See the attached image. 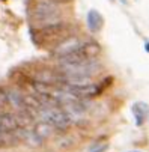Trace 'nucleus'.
I'll return each instance as SVG.
<instances>
[{
	"label": "nucleus",
	"mask_w": 149,
	"mask_h": 152,
	"mask_svg": "<svg viewBox=\"0 0 149 152\" xmlns=\"http://www.w3.org/2000/svg\"><path fill=\"white\" fill-rule=\"evenodd\" d=\"M72 35H75L72 24L66 20H62V21H57V23L36 29V36H38L36 42L39 45H45L47 48L53 50L60 42H63Z\"/></svg>",
	"instance_id": "f03ea898"
},
{
	"label": "nucleus",
	"mask_w": 149,
	"mask_h": 152,
	"mask_svg": "<svg viewBox=\"0 0 149 152\" xmlns=\"http://www.w3.org/2000/svg\"><path fill=\"white\" fill-rule=\"evenodd\" d=\"M121 2H122L123 5H128V0H121Z\"/></svg>",
	"instance_id": "9b49d317"
},
{
	"label": "nucleus",
	"mask_w": 149,
	"mask_h": 152,
	"mask_svg": "<svg viewBox=\"0 0 149 152\" xmlns=\"http://www.w3.org/2000/svg\"><path fill=\"white\" fill-rule=\"evenodd\" d=\"M54 2H59V3H63V5H65V3H69V2H72V0H54Z\"/></svg>",
	"instance_id": "1a4fd4ad"
},
{
	"label": "nucleus",
	"mask_w": 149,
	"mask_h": 152,
	"mask_svg": "<svg viewBox=\"0 0 149 152\" xmlns=\"http://www.w3.org/2000/svg\"><path fill=\"white\" fill-rule=\"evenodd\" d=\"M133 115L136 126H143L149 118V105L143 101H137L133 104Z\"/></svg>",
	"instance_id": "39448f33"
},
{
	"label": "nucleus",
	"mask_w": 149,
	"mask_h": 152,
	"mask_svg": "<svg viewBox=\"0 0 149 152\" xmlns=\"http://www.w3.org/2000/svg\"><path fill=\"white\" fill-rule=\"evenodd\" d=\"M109 148H110V143L109 142H101V140H98V142H95L91 148H89V152H107L109 151Z\"/></svg>",
	"instance_id": "423d86ee"
},
{
	"label": "nucleus",
	"mask_w": 149,
	"mask_h": 152,
	"mask_svg": "<svg viewBox=\"0 0 149 152\" xmlns=\"http://www.w3.org/2000/svg\"><path fill=\"white\" fill-rule=\"evenodd\" d=\"M145 51H146V53H149V41L145 44Z\"/></svg>",
	"instance_id": "9d476101"
},
{
	"label": "nucleus",
	"mask_w": 149,
	"mask_h": 152,
	"mask_svg": "<svg viewBox=\"0 0 149 152\" xmlns=\"http://www.w3.org/2000/svg\"><path fill=\"white\" fill-rule=\"evenodd\" d=\"M32 24L39 29L63 20V3L54 0H35L30 8Z\"/></svg>",
	"instance_id": "f257e3e1"
},
{
	"label": "nucleus",
	"mask_w": 149,
	"mask_h": 152,
	"mask_svg": "<svg viewBox=\"0 0 149 152\" xmlns=\"http://www.w3.org/2000/svg\"><path fill=\"white\" fill-rule=\"evenodd\" d=\"M131 152H140V151H131Z\"/></svg>",
	"instance_id": "f8f14e48"
},
{
	"label": "nucleus",
	"mask_w": 149,
	"mask_h": 152,
	"mask_svg": "<svg viewBox=\"0 0 149 152\" xmlns=\"http://www.w3.org/2000/svg\"><path fill=\"white\" fill-rule=\"evenodd\" d=\"M86 26L89 29V32L92 35H96L102 30L104 27V17L99 11L96 9H91L86 15Z\"/></svg>",
	"instance_id": "7ed1b4c3"
},
{
	"label": "nucleus",
	"mask_w": 149,
	"mask_h": 152,
	"mask_svg": "<svg viewBox=\"0 0 149 152\" xmlns=\"http://www.w3.org/2000/svg\"><path fill=\"white\" fill-rule=\"evenodd\" d=\"M75 146V142L72 137L66 136V137H62V140L59 142V148L60 149H72Z\"/></svg>",
	"instance_id": "0eeeda50"
},
{
	"label": "nucleus",
	"mask_w": 149,
	"mask_h": 152,
	"mask_svg": "<svg viewBox=\"0 0 149 152\" xmlns=\"http://www.w3.org/2000/svg\"><path fill=\"white\" fill-rule=\"evenodd\" d=\"M9 107V101H8V94L5 89L0 88V112H5L8 110Z\"/></svg>",
	"instance_id": "6e6552de"
},
{
	"label": "nucleus",
	"mask_w": 149,
	"mask_h": 152,
	"mask_svg": "<svg viewBox=\"0 0 149 152\" xmlns=\"http://www.w3.org/2000/svg\"><path fill=\"white\" fill-rule=\"evenodd\" d=\"M18 129V122L15 113L12 112H0V131L3 133H15Z\"/></svg>",
	"instance_id": "20e7f679"
}]
</instances>
